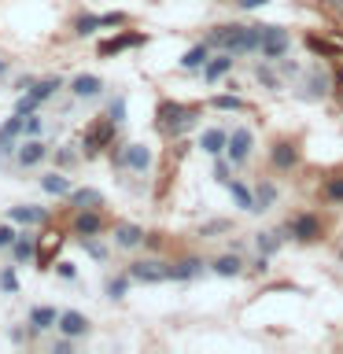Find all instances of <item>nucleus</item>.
Here are the masks:
<instances>
[{
	"mask_svg": "<svg viewBox=\"0 0 343 354\" xmlns=\"http://www.w3.org/2000/svg\"><path fill=\"white\" fill-rule=\"evenodd\" d=\"M71 203L74 207H93V203H104V196H100L96 188H77V192H71Z\"/></svg>",
	"mask_w": 343,
	"mask_h": 354,
	"instance_id": "cd10ccee",
	"label": "nucleus"
},
{
	"mask_svg": "<svg viewBox=\"0 0 343 354\" xmlns=\"http://www.w3.org/2000/svg\"><path fill=\"white\" fill-rule=\"evenodd\" d=\"M100 19H104V26H122V22H126V15H118V11L115 15H100Z\"/></svg>",
	"mask_w": 343,
	"mask_h": 354,
	"instance_id": "a18cd8bd",
	"label": "nucleus"
},
{
	"mask_svg": "<svg viewBox=\"0 0 343 354\" xmlns=\"http://www.w3.org/2000/svg\"><path fill=\"white\" fill-rule=\"evenodd\" d=\"M196 118H199L196 107L174 104V100H163L159 111H155V129H163V133H185Z\"/></svg>",
	"mask_w": 343,
	"mask_h": 354,
	"instance_id": "f03ea898",
	"label": "nucleus"
},
{
	"mask_svg": "<svg viewBox=\"0 0 343 354\" xmlns=\"http://www.w3.org/2000/svg\"><path fill=\"white\" fill-rule=\"evenodd\" d=\"M210 44H218L221 52H237V55L262 52V26H221L214 30Z\"/></svg>",
	"mask_w": 343,
	"mask_h": 354,
	"instance_id": "f257e3e1",
	"label": "nucleus"
},
{
	"mask_svg": "<svg viewBox=\"0 0 343 354\" xmlns=\"http://www.w3.org/2000/svg\"><path fill=\"white\" fill-rule=\"evenodd\" d=\"M122 166H129V170L144 174V170L151 166V151L144 148V144H129V148H126V155H122Z\"/></svg>",
	"mask_w": 343,
	"mask_h": 354,
	"instance_id": "9b49d317",
	"label": "nucleus"
},
{
	"mask_svg": "<svg viewBox=\"0 0 343 354\" xmlns=\"http://www.w3.org/2000/svg\"><path fill=\"white\" fill-rule=\"evenodd\" d=\"M59 277H71V281H74V266L71 262H59Z\"/></svg>",
	"mask_w": 343,
	"mask_h": 354,
	"instance_id": "49530a36",
	"label": "nucleus"
},
{
	"mask_svg": "<svg viewBox=\"0 0 343 354\" xmlns=\"http://www.w3.org/2000/svg\"><path fill=\"white\" fill-rule=\"evenodd\" d=\"M210 270H214L218 277H237L243 270V262L237 259V254H218V259L210 262Z\"/></svg>",
	"mask_w": 343,
	"mask_h": 354,
	"instance_id": "b1692460",
	"label": "nucleus"
},
{
	"mask_svg": "<svg viewBox=\"0 0 343 354\" xmlns=\"http://www.w3.org/2000/svg\"><path fill=\"white\" fill-rule=\"evenodd\" d=\"M270 159H273V166H281V170H288V166H295V148H292V144H273Z\"/></svg>",
	"mask_w": 343,
	"mask_h": 354,
	"instance_id": "a878e982",
	"label": "nucleus"
},
{
	"mask_svg": "<svg viewBox=\"0 0 343 354\" xmlns=\"http://www.w3.org/2000/svg\"><path fill=\"white\" fill-rule=\"evenodd\" d=\"M122 115H126V104H122V100H115V104H111V118L122 122Z\"/></svg>",
	"mask_w": 343,
	"mask_h": 354,
	"instance_id": "c03bdc74",
	"label": "nucleus"
},
{
	"mask_svg": "<svg viewBox=\"0 0 343 354\" xmlns=\"http://www.w3.org/2000/svg\"><path fill=\"white\" fill-rule=\"evenodd\" d=\"M41 188H44L48 196H71V192H74V188H71V177L59 174V170H55V174H41Z\"/></svg>",
	"mask_w": 343,
	"mask_h": 354,
	"instance_id": "dca6fc26",
	"label": "nucleus"
},
{
	"mask_svg": "<svg viewBox=\"0 0 343 354\" xmlns=\"http://www.w3.org/2000/svg\"><path fill=\"white\" fill-rule=\"evenodd\" d=\"M232 52H218L214 59H207V66H203V77L207 82H218V77H225L229 71H232V59H229Z\"/></svg>",
	"mask_w": 343,
	"mask_h": 354,
	"instance_id": "a211bd4d",
	"label": "nucleus"
},
{
	"mask_svg": "<svg viewBox=\"0 0 343 354\" xmlns=\"http://www.w3.org/2000/svg\"><path fill=\"white\" fill-rule=\"evenodd\" d=\"M30 254H33V240L30 236H19L15 243H11V259L15 262H30Z\"/></svg>",
	"mask_w": 343,
	"mask_h": 354,
	"instance_id": "7c9ffc66",
	"label": "nucleus"
},
{
	"mask_svg": "<svg viewBox=\"0 0 343 354\" xmlns=\"http://www.w3.org/2000/svg\"><path fill=\"white\" fill-rule=\"evenodd\" d=\"M199 148H203L207 155H225V148H229V133H225V129H207L203 137H199Z\"/></svg>",
	"mask_w": 343,
	"mask_h": 354,
	"instance_id": "ddd939ff",
	"label": "nucleus"
},
{
	"mask_svg": "<svg viewBox=\"0 0 343 354\" xmlns=\"http://www.w3.org/2000/svg\"><path fill=\"white\" fill-rule=\"evenodd\" d=\"M325 196L328 199H343V177H332V181L325 185Z\"/></svg>",
	"mask_w": 343,
	"mask_h": 354,
	"instance_id": "58836bf2",
	"label": "nucleus"
},
{
	"mask_svg": "<svg viewBox=\"0 0 343 354\" xmlns=\"http://www.w3.org/2000/svg\"><path fill=\"white\" fill-rule=\"evenodd\" d=\"M199 266H203L199 259H185V262H177V266H174V281H192V277L199 273Z\"/></svg>",
	"mask_w": 343,
	"mask_h": 354,
	"instance_id": "c85d7f7f",
	"label": "nucleus"
},
{
	"mask_svg": "<svg viewBox=\"0 0 343 354\" xmlns=\"http://www.w3.org/2000/svg\"><path fill=\"white\" fill-rule=\"evenodd\" d=\"M214 107H218V111H243L248 104H243V100H237V96H218Z\"/></svg>",
	"mask_w": 343,
	"mask_h": 354,
	"instance_id": "e433bc0d",
	"label": "nucleus"
},
{
	"mask_svg": "<svg viewBox=\"0 0 343 354\" xmlns=\"http://www.w3.org/2000/svg\"><path fill=\"white\" fill-rule=\"evenodd\" d=\"M85 251H89V254H93V259H100V262H104V259H107V251H104V248H100V243H93V240H89V236H85Z\"/></svg>",
	"mask_w": 343,
	"mask_h": 354,
	"instance_id": "37998d69",
	"label": "nucleus"
},
{
	"mask_svg": "<svg viewBox=\"0 0 343 354\" xmlns=\"http://www.w3.org/2000/svg\"><path fill=\"white\" fill-rule=\"evenodd\" d=\"M44 159H48V148L41 144V137H30L26 144H19V151H15L19 170H33V166H41Z\"/></svg>",
	"mask_w": 343,
	"mask_h": 354,
	"instance_id": "423d86ee",
	"label": "nucleus"
},
{
	"mask_svg": "<svg viewBox=\"0 0 343 354\" xmlns=\"http://www.w3.org/2000/svg\"><path fill=\"white\" fill-rule=\"evenodd\" d=\"M229 155H214V181H221V185H229Z\"/></svg>",
	"mask_w": 343,
	"mask_h": 354,
	"instance_id": "2f4dec72",
	"label": "nucleus"
},
{
	"mask_svg": "<svg viewBox=\"0 0 343 354\" xmlns=\"http://www.w3.org/2000/svg\"><path fill=\"white\" fill-rule=\"evenodd\" d=\"M15 240H19V232H15V229H11V225H0V251H4L8 243H15Z\"/></svg>",
	"mask_w": 343,
	"mask_h": 354,
	"instance_id": "a19ab883",
	"label": "nucleus"
},
{
	"mask_svg": "<svg viewBox=\"0 0 343 354\" xmlns=\"http://www.w3.org/2000/svg\"><path fill=\"white\" fill-rule=\"evenodd\" d=\"M277 243H281V236H277V232H259V251H262V254H273Z\"/></svg>",
	"mask_w": 343,
	"mask_h": 354,
	"instance_id": "72a5a7b5",
	"label": "nucleus"
},
{
	"mask_svg": "<svg viewBox=\"0 0 343 354\" xmlns=\"http://www.w3.org/2000/svg\"><path fill=\"white\" fill-rule=\"evenodd\" d=\"M22 133H26V115H11L4 126H0V148H4V144H15V137H22Z\"/></svg>",
	"mask_w": 343,
	"mask_h": 354,
	"instance_id": "f3484780",
	"label": "nucleus"
},
{
	"mask_svg": "<svg viewBox=\"0 0 343 354\" xmlns=\"http://www.w3.org/2000/svg\"><path fill=\"white\" fill-rule=\"evenodd\" d=\"M140 41H144L140 33H118V37H111V41L100 44V55H115V52L129 48V44H140Z\"/></svg>",
	"mask_w": 343,
	"mask_h": 354,
	"instance_id": "412c9836",
	"label": "nucleus"
},
{
	"mask_svg": "<svg viewBox=\"0 0 343 354\" xmlns=\"http://www.w3.org/2000/svg\"><path fill=\"white\" fill-rule=\"evenodd\" d=\"M340 85H343V74H340Z\"/></svg>",
	"mask_w": 343,
	"mask_h": 354,
	"instance_id": "09e8293b",
	"label": "nucleus"
},
{
	"mask_svg": "<svg viewBox=\"0 0 343 354\" xmlns=\"http://www.w3.org/2000/svg\"><path fill=\"white\" fill-rule=\"evenodd\" d=\"M41 133H44V122H41L37 111H30L26 115V137H41Z\"/></svg>",
	"mask_w": 343,
	"mask_h": 354,
	"instance_id": "c9c22d12",
	"label": "nucleus"
},
{
	"mask_svg": "<svg viewBox=\"0 0 343 354\" xmlns=\"http://www.w3.org/2000/svg\"><path fill=\"white\" fill-rule=\"evenodd\" d=\"M55 88H59V77H44V82H33V100H37V104H44V100H52L55 96Z\"/></svg>",
	"mask_w": 343,
	"mask_h": 354,
	"instance_id": "bb28decb",
	"label": "nucleus"
},
{
	"mask_svg": "<svg viewBox=\"0 0 343 354\" xmlns=\"http://www.w3.org/2000/svg\"><path fill=\"white\" fill-rule=\"evenodd\" d=\"M251 148H254V137L248 129H232L229 133V148H225V155L232 159V166H240V162H248V155H251Z\"/></svg>",
	"mask_w": 343,
	"mask_h": 354,
	"instance_id": "0eeeda50",
	"label": "nucleus"
},
{
	"mask_svg": "<svg viewBox=\"0 0 343 354\" xmlns=\"http://www.w3.org/2000/svg\"><path fill=\"white\" fill-rule=\"evenodd\" d=\"M100 26H104V19L100 15H82L74 22V30H77V37H89V33H96Z\"/></svg>",
	"mask_w": 343,
	"mask_h": 354,
	"instance_id": "c756f323",
	"label": "nucleus"
},
{
	"mask_svg": "<svg viewBox=\"0 0 343 354\" xmlns=\"http://www.w3.org/2000/svg\"><path fill=\"white\" fill-rule=\"evenodd\" d=\"M59 243H63V232H44V243L37 248V270H48L55 251H59Z\"/></svg>",
	"mask_w": 343,
	"mask_h": 354,
	"instance_id": "f8f14e48",
	"label": "nucleus"
},
{
	"mask_svg": "<svg viewBox=\"0 0 343 354\" xmlns=\"http://www.w3.org/2000/svg\"><path fill=\"white\" fill-rule=\"evenodd\" d=\"M129 277L140 281V284H159V281H170L174 277V266H166V262H133Z\"/></svg>",
	"mask_w": 343,
	"mask_h": 354,
	"instance_id": "20e7f679",
	"label": "nucleus"
},
{
	"mask_svg": "<svg viewBox=\"0 0 343 354\" xmlns=\"http://www.w3.org/2000/svg\"><path fill=\"white\" fill-rule=\"evenodd\" d=\"M325 93H328V77L321 74V71H314V74H310V82L303 77V100H321Z\"/></svg>",
	"mask_w": 343,
	"mask_h": 354,
	"instance_id": "6ab92c4d",
	"label": "nucleus"
},
{
	"mask_svg": "<svg viewBox=\"0 0 343 354\" xmlns=\"http://www.w3.org/2000/svg\"><path fill=\"white\" fill-rule=\"evenodd\" d=\"M74 232L77 236H96L100 232V210H85V214L74 218Z\"/></svg>",
	"mask_w": 343,
	"mask_h": 354,
	"instance_id": "4be33fe9",
	"label": "nucleus"
},
{
	"mask_svg": "<svg viewBox=\"0 0 343 354\" xmlns=\"http://www.w3.org/2000/svg\"><path fill=\"white\" fill-rule=\"evenodd\" d=\"M59 325V314H55L52 306H33L30 310V328L33 332H48V328H55Z\"/></svg>",
	"mask_w": 343,
	"mask_h": 354,
	"instance_id": "2eb2a0df",
	"label": "nucleus"
},
{
	"mask_svg": "<svg viewBox=\"0 0 343 354\" xmlns=\"http://www.w3.org/2000/svg\"><path fill=\"white\" fill-rule=\"evenodd\" d=\"M71 93L77 100H96L100 93H104V82H100L96 74H77L74 82H71Z\"/></svg>",
	"mask_w": 343,
	"mask_h": 354,
	"instance_id": "9d476101",
	"label": "nucleus"
},
{
	"mask_svg": "<svg viewBox=\"0 0 343 354\" xmlns=\"http://www.w3.org/2000/svg\"><path fill=\"white\" fill-rule=\"evenodd\" d=\"M229 196H232V203H237L240 210L259 214V192H254V188H248L243 181H229Z\"/></svg>",
	"mask_w": 343,
	"mask_h": 354,
	"instance_id": "1a4fd4ad",
	"label": "nucleus"
},
{
	"mask_svg": "<svg viewBox=\"0 0 343 354\" xmlns=\"http://www.w3.org/2000/svg\"><path fill=\"white\" fill-rule=\"evenodd\" d=\"M115 243H118V248H140V243H144V229L140 225H118L115 229Z\"/></svg>",
	"mask_w": 343,
	"mask_h": 354,
	"instance_id": "aec40b11",
	"label": "nucleus"
},
{
	"mask_svg": "<svg viewBox=\"0 0 343 354\" xmlns=\"http://www.w3.org/2000/svg\"><path fill=\"white\" fill-rule=\"evenodd\" d=\"M115 126H118L115 118H96L93 126H89V133H85V155H96L104 144H111V137H115Z\"/></svg>",
	"mask_w": 343,
	"mask_h": 354,
	"instance_id": "39448f33",
	"label": "nucleus"
},
{
	"mask_svg": "<svg viewBox=\"0 0 343 354\" xmlns=\"http://www.w3.org/2000/svg\"><path fill=\"white\" fill-rule=\"evenodd\" d=\"M273 199H277V188H273V185H262V188H259V214H262V210H270Z\"/></svg>",
	"mask_w": 343,
	"mask_h": 354,
	"instance_id": "4c0bfd02",
	"label": "nucleus"
},
{
	"mask_svg": "<svg viewBox=\"0 0 343 354\" xmlns=\"http://www.w3.org/2000/svg\"><path fill=\"white\" fill-rule=\"evenodd\" d=\"M292 232H295V240H317L321 225H317V218L303 214V218H295V221H292Z\"/></svg>",
	"mask_w": 343,
	"mask_h": 354,
	"instance_id": "5701e85b",
	"label": "nucleus"
},
{
	"mask_svg": "<svg viewBox=\"0 0 343 354\" xmlns=\"http://www.w3.org/2000/svg\"><path fill=\"white\" fill-rule=\"evenodd\" d=\"M129 281H133L129 273H126V277H115V281L107 284V295H111V299H122V295H126V284H129Z\"/></svg>",
	"mask_w": 343,
	"mask_h": 354,
	"instance_id": "f704fd0d",
	"label": "nucleus"
},
{
	"mask_svg": "<svg viewBox=\"0 0 343 354\" xmlns=\"http://www.w3.org/2000/svg\"><path fill=\"white\" fill-rule=\"evenodd\" d=\"M44 218H48L44 207H11L8 210V221H15V225H41Z\"/></svg>",
	"mask_w": 343,
	"mask_h": 354,
	"instance_id": "4468645a",
	"label": "nucleus"
},
{
	"mask_svg": "<svg viewBox=\"0 0 343 354\" xmlns=\"http://www.w3.org/2000/svg\"><path fill=\"white\" fill-rule=\"evenodd\" d=\"M237 4H240V8H262L266 0H237Z\"/></svg>",
	"mask_w": 343,
	"mask_h": 354,
	"instance_id": "de8ad7c7",
	"label": "nucleus"
},
{
	"mask_svg": "<svg viewBox=\"0 0 343 354\" xmlns=\"http://www.w3.org/2000/svg\"><path fill=\"white\" fill-rule=\"evenodd\" d=\"M37 107H41V104L33 100V93H30V96H22L19 104H15V111H19V115H30V111H37Z\"/></svg>",
	"mask_w": 343,
	"mask_h": 354,
	"instance_id": "ea45409f",
	"label": "nucleus"
},
{
	"mask_svg": "<svg viewBox=\"0 0 343 354\" xmlns=\"http://www.w3.org/2000/svg\"><path fill=\"white\" fill-rule=\"evenodd\" d=\"M288 44H292V37H288V30H281V26H262V55H266L270 63L284 59Z\"/></svg>",
	"mask_w": 343,
	"mask_h": 354,
	"instance_id": "7ed1b4c3",
	"label": "nucleus"
},
{
	"mask_svg": "<svg viewBox=\"0 0 343 354\" xmlns=\"http://www.w3.org/2000/svg\"><path fill=\"white\" fill-rule=\"evenodd\" d=\"M306 44H310L314 52H321V55H336V44H325V41H317V37H310Z\"/></svg>",
	"mask_w": 343,
	"mask_h": 354,
	"instance_id": "79ce46f5",
	"label": "nucleus"
},
{
	"mask_svg": "<svg viewBox=\"0 0 343 354\" xmlns=\"http://www.w3.org/2000/svg\"><path fill=\"white\" fill-rule=\"evenodd\" d=\"M207 55H210V44H196V48H188L181 55V66L185 71H199V66H207Z\"/></svg>",
	"mask_w": 343,
	"mask_h": 354,
	"instance_id": "393cba45",
	"label": "nucleus"
},
{
	"mask_svg": "<svg viewBox=\"0 0 343 354\" xmlns=\"http://www.w3.org/2000/svg\"><path fill=\"white\" fill-rule=\"evenodd\" d=\"M55 328H59L63 336H71V339H82L89 332V317L77 314V310H66V314H59V325H55Z\"/></svg>",
	"mask_w": 343,
	"mask_h": 354,
	"instance_id": "6e6552de",
	"label": "nucleus"
},
{
	"mask_svg": "<svg viewBox=\"0 0 343 354\" xmlns=\"http://www.w3.org/2000/svg\"><path fill=\"white\" fill-rule=\"evenodd\" d=\"M0 288H4V292H19V277H15V266H4V270H0Z\"/></svg>",
	"mask_w": 343,
	"mask_h": 354,
	"instance_id": "473e14b6",
	"label": "nucleus"
}]
</instances>
